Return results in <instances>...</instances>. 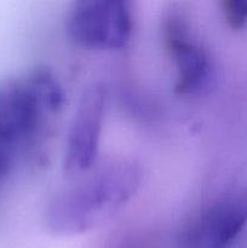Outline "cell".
Here are the masks:
<instances>
[{"mask_svg":"<svg viewBox=\"0 0 247 248\" xmlns=\"http://www.w3.org/2000/svg\"><path fill=\"white\" fill-rule=\"evenodd\" d=\"M63 104L62 86L46 67L0 81V188L22 160L43 149Z\"/></svg>","mask_w":247,"mask_h":248,"instance_id":"obj_1","label":"cell"},{"mask_svg":"<svg viewBox=\"0 0 247 248\" xmlns=\"http://www.w3.org/2000/svg\"><path fill=\"white\" fill-rule=\"evenodd\" d=\"M142 167L114 159L73 179L47 203L45 224L57 235H77L101 227L118 215L139 190Z\"/></svg>","mask_w":247,"mask_h":248,"instance_id":"obj_2","label":"cell"},{"mask_svg":"<svg viewBox=\"0 0 247 248\" xmlns=\"http://www.w3.org/2000/svg\"><path fill=\"white\" fill-rule=\"evenodd\" d=\"M68 33L81 47L120 50L133 33L131 4L123 0L77 2L68 19Z\"/></svg>","mask_w":247,"mask_h":248,"instance_id":"obj_3","label":"cell"},{"mask_svg":"<svg viewBox=\"0 0 247 248\" xmlns=\"http://www.w3.org/2000/svg\"><path fill=\"white\" fill-rule=\"evenodd\" d=\"M247 225V189L212 201L178 232L174 248H228Z\"/></svg>","mask_w":247,"mask_h":248,"instance_id":"obj_4","label":"cell"},{"mask_svg":"<svg viewBox=\"0 0 247 248\" xmlns=\"http://www.w3.org/2000/svg\"><path fill=\"white\" fill-rule=\"evenodd\" d=\"M161 33L165 50L176 68V93L190 96L200 92L211 80L212 58L193 33L185 15L174 7L167 11Z\"/></svg>","mask_w":247,"mask_h":248,"instance_id":"obj_5","label":"cell"},{"mask_svg":"<svg viewBox=\"0 0 247 248\" xmlns=\"http://www.w3.org/2000/svg\"><path fill=\"white\" fill-rule=\"evenodd\" d=\"M107 108V90L94 82L80 97L65 142L63 172L70 179L89 173L96 166Z\"/></svg>","mask_w":247,"mask_h":248,"instance_id":"obj_6","label":"cell"},{"mask_svg":"<svg viewBox=\"0 0 247 248\" xmlns=\"http://www.w3.org/2000/svg\"><path fill=\"white\" fill-rule=\"evenodd\" d=\"M220 7L230 28L239 31L247 26V0H224Z\"/></svg>","mask_w":247,"mask_h":248,"instance_id":"obj_7","label":"cell"}]
</instances>
